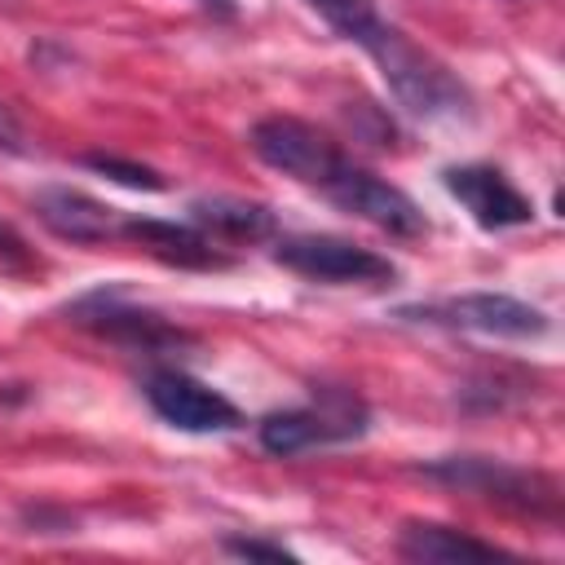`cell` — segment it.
Here are the masks:
<instances>
[{"label":"cell","mask_w":565,"mask_h":565,"mask_svg":"<svg viewBox=\"0 0 565 565\" xmlns=\"http://www.w3.org/2000/svg\"><path fill=\"white\" fill-rule=\"evenodd\" d=\"M362 49L375 57L384 84L393 88V97L411 115H419V119H468L472 115V97L450 75V66H441L433 53H424L415 40H406L384 18L371 26V35L362 40Z\"/></svg>","instance_id":"cell-1"},{"label":"cell","mask_w":565,"mask_h":565,"mask_svg":"<svg viewBox=\"0 0 565 565\" xmlns=\"http://www.w3.org/2000/svg\"><path fill=\"white\" fill-rule=\"evenodd\" d=\"M371 424V411L358 393L349 388H313L309 406L296 411H274L256 424V437L269 455H305L318 446H335V441H353L362 437Z\"/></svg>","instance_id":"cell-2"},{"label":"cell","mask_w":565,"mask_h":565,"mask_svg":"<svg viewBox=\"0 0 565 565\" xmlns=\"http://www.w3.org/2000/svg\"><path fill=\"white\" fill-rule=\"evenodd\" d=\"M397 318L433 322V327H463V331H481V335H499V340L547 335V313L516 296H503V291H472V296H450V300H433V305H406V309H397Z\"/></svg>","instance_id":"cell-3"},{"label":"cell","mask_w":565,"mask_h":565,"mask_svg":"<svg viewBox=\"0 0 565 565\" xmlns=\"http://www.w3.org/2000/svg\"><path fill=\"white\" fill-rule=\"evenodd\" d=\"M424 477H433L441 486H455V490H472L481 499L530 508V512H556V503H561V490H556L552 477L525 472V468H512V463H499V459H486V455L433 459V463H424Z\"/></svg>","instance_id":"cell-4"},{"label":"cell","mask_w":565,"mask_h":565,"mask_svg":"<svg viewBox=\"0 0 565 565\" xmlns=\"http://www.w3.org/2000/svg\"><path fill=\"white\" fill-rule=\"evenodd\" d=\"M252 150L282 177L313 185V190H327V181L349 163L327 132H318L313 124L291 119V115H269V119L252 124Z\"/></svg>","instance_id":"cell-5"},{"label":"cell","mask_w":565,"mask_h":565,"mask_svg":"<svg viewBox=\"0 0 565 565\" xmlns=\"http://www.w3.org/2000/svg\"><path fill=\"white\" fill-rule=\"evenodd\" d=\"M274 260L313 282H393L397 278L388 256L335 234H291L274 247Z\"/></svg>","instance_id":"cell-6"},{"label":"cell","mask_w":565,"mask_h":565,"mask_svg":"<svg viewBox=\"0 0 565 565\" xmlns=\"http://www.w3.org/2000/svg\"><path fill=\"white\" fill-rule=\"evenodd\" d=\"M322 194H327L335 207H344V212H353V216H362V221H371V225H380V230H388V234H397V238H419V234L428 230L424 212L415 207V199H411L406 190L380 181L375 172H366V168H358V163H344V168L327 181Z\"/></svg>","instance_id":"cell-7"},{"label":"cell","mask_w":565,"mask_h":565,"mask_svg":"<svg viewBox=\"0 0 565 565\" xmlns=\"http://www.w3.org/2000/svg\"><path fill=\"white\" fill-rule=\"evenodd\" d=\"M146 402L154 406V415L163 424H172L181 433H230L243 424V415L230 397H221L216 388H207L203 380H194L185 371H150Z\"/></svg>","instance_id":"cell-8"},{"label":"cell","mask_w":565,"mask_h":565,"mask_svg":"<svg viewBox=\"0 0 565 565\" xmlns=\"http://www.w3.org/2000/svg\"><path fill=\"white\" fill-rule=\"evenodd\" d=\"M446 190L468 207V216L481 230H508V225H530L534 221V203L499 172L486 163H459L441 172Z\"/></svg>","instance_id":"cell-9"},{"label":"cell","mask_w":565,"mask_h":565,"mask_svg":"<svg viewBox=\"0 0 565 565\" xmlns=\"http://www.w3.org/2000/svg\"><path fill=\"white\" fill-rule=\"evenodd\" d=\"M71 313H75V322L93 327L97 335L119 340V344L141 349V353H159V349H172V344L185 340V335H181L177 327H168L163 318H154V313H146V309H132V305H124L119 296H106V291L79 300Z\"/></svg>","instance_id":"cell-10"},{"label":"cell","mask_w":565,"mask_h":565,"mask_svg":"<svg viewBox=\"0 0 565 565\" xmlns=\"http://www.w3.org/2000/svg\"><path fill=\"white\" fill-rule=\"evenodd\" d=\"M35 216L66 243H106L115 234V216L106 203H97L84 190L49 185L35 194Z\"/></svg>","instance_id":"cell-11"},{"label":"cell","mask_w":565,"mask_h":565,"mask_svg":"<svg viewBox=\"0 0 565 565\" xmlns=\"http://www.w3.org/2000/svg\"><path fill=\"white\" fill-rule=\"evenodd\" d=\"M124 238L141 243L150 256L168 260V265H185V269H212L225 265L221 252H212V238H203L190 225H172V221H124L119 225Z\"/></svg>","instance_id":"cell-12"},{"label":"cell","mask_w":565,"mask_h":565,"mask_svg":"<svg viewBox=\"0 0 565 565\" xmlns=\"http://www.w3.org/2000/svg\"><path fill=\"white\" fill-rule=\"evenodd\" d=\"M397 552L406 561H424V565H450V561H494L503 556L494 543H481L463 530L437 525V521H406L397 534Z\"/></svg>","instance_id":"cell-13"},{"label":"cell","mask_w":565,"mask_h":565,"mask_svg":"<svg viewBox=\"0 0 565 565\" xmlns=\"http://www.w3.org/2000/svg\"><path fill=\"white\" fill-rule=\"evenodd\" d=\"M190 221L207 234L234 238V243H260L274 234V212L265 203L252 199H230V194H212V199H194L190 203Z\"/></svg>","instance_id":"cell-14"},{"label":"cell","mask_w":565,"mask_h":565,"mask_svg":"<svg viewBox=\"0 0 565 565\" xmlns=\"http://www.w3.org/2000/svg\"><path fill=\"white\" fill-rule=\"evenodd\" d=\"M335 35H344V40H353V44H362L366 35H371V26L380 22V13H375V4L371 0H305Z\"/></svg>","instance_id":"cell-15"},{"label":"cell","mask_w":565,"mask_h":565,"mask_svg":"<svg viewBox=\"0 0 565 565\" xmlns=\"http://www.w3.org/2000/svg\"><path fill=\"white\" fill-rule=\"evenodd\" d=\"M84 163L93 172L128 185V190H163V177L154 168H146V163H128V159H115V154H84Z\"/></svg>","instance_id":"cell-16"},{"label":"cell","mask_w":565,"mask_h":565,"mask_svg":"<svg viewBox=\"0 0 565 565\" xmlns=\"http://www.w3.org/2000/svg\"><path fill=\"white\" fill-rule=\"evenodd\" d=\"M225 552L247 556V561H296L282 543H265V539H225Z\"/></svg>","instance_id":"cell-17"},{"label":"cell","mask_w":565,"mask_h":565,"mask_svg":"<svg viewBox=\"0 0 565 565\" xmlns=\"http://www.w3.org/2000/svg\"><path fill=\"white\" fill-rule=\"evenodd\" d=\"M0 150H22V124L9 115V106H0Z\"/></svg>","instance_id":"cell-18"},{"label":"cell","mask_w":565,"mask_h":565,"mask_svg":"<svg viewBox=\"0 0 565 565\" xmlns=\"http://www.w3.org/2000/svg\"><path fill=\"white\" fill-rule=\"evenodd\" d=\"M0 252H22V238L9 225H0Z\"/></svg>","instance_id":"cell-19"}]
</instances>
